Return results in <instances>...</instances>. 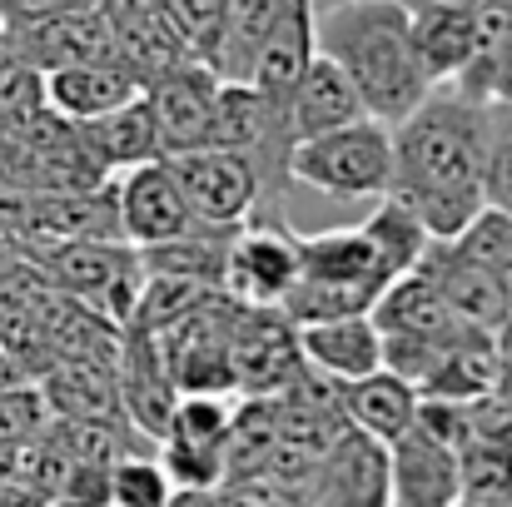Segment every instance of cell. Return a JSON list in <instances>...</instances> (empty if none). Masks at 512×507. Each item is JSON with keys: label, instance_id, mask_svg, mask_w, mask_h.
I'll return each mask as SVG.
<instances>
[{"label": "cell", "instance_id": "obj_1", "mask_svg": "<svg viewBox=\"0 0 512 507\" xmlns=\"http://www.w3.org/2000/svg\"><path fill=\"white\" fill-rule=\"evenodd\" d=\"M488 135L493 110L483 100L458 95L453 85L428 90L393 125V179L388 194L408 204L433 239H453L488 199Z\"/></svg>", "mask_w": 512, "mask_h": 507}, {"label": "cell", "instance_id": "obj_2", "mask_svg": "<svg viewBox=\"0 0 512 507\" xmlns=\"http://www.w3.org/2000/svg\"><path fill=\"white\" fill-rule=\"evenodd\" d=\"M314 45L334 55L358 85L373 120L398 125L433 85L413 50V20L403 0H339L314 5Z\"/></svg>", "mask_w": 512, "mask_h": 507}, {"label": "cell", "instance_id": "obj_3", "mask_svg": "<svg viewBox=\"0 0 512 507\" xmlns=\"http://www.w3.org/2000/svg\"><path fill=\"white\" fill-rule=\"evenodd\" d=\"M299 254H304V269H299L294 289L279 304L294 324L339 319V314H368L373 299L383 294V284L393 279V269L383 264V254L363 234V224L358 229L309 234V239L299 234Z\"/></svg>", "mask_w": 512, "mask_h": 507}, {"label": "cell", "instance_id": "obj_4", "mask_svg": "<svg viewBox=\"0 0 512 507\" xmlns=\"http://www.w3.org/2000/svg\"><path fill=\"white\" fill-rule=\"evenodd\" d=\"M289 179L329 199H378L393 179V125L363 115L339 130L309 135L289 155Z\"/></svg>", "mask_w": 512, "mask_h": 507}, {"label": "cell", "instance_id": "obj_5", "mask_svg": "<svg viewBox=\"0 0 512 507\" xmlns=\"http://www.w3.org/2000/svg\"><path fill=\"white\" fill-rule=\"evenodd\" d=\"M299 269H304V254H299V234L284 224V209L259 204L229 239L219 289L239 304H284Z\"/></svg>", "mask_w": 512, "mask_h": 507}, {"label": "cell", "instance_id": "obj_6", "mask_svg": "<svg viewBox=\"0 0 512 507\" xmlns=\"http://www.w3.org/2000/svg\"><path fill=\"white\" fill-rule=\"evenodd\" d=\"M174 165V179L189 199V214L199 224H219V229H234L244 224L259 204H264V184L254 165L234 150H219V145H199V150H184V155H165Z\"/></svg>", "mask_w": 512, "mask_h": 507}, {"label": "cell", "instance_id": "obj_7", "mask_svg": "<svg viewBox=\"0 0 512 507\" xmlns=\"http://www.w3.org/2000/svg\"><path fill=\"white\" fill-rule=\"evenodd\" d=\"M15 40V50L45 75L60 65H80V60H110L115 55V20L105 0H80L70 10H55L45 20L15 25L5 30Z\"/></svg>", "mask_w": 512, "mask_h": 507}, {"label": "cell", "instance_id": "obj_8", "mask_svg": "<svg viewBox=\"0 0 512 507\" xmlns=\"http://www.w3.org/2000/svg\"><path fill=\"white\" fill-rule=\"evenodd\" d=\"M304 503H388V443H378L373 433L343 423L329 438V448L319 453L314 473H309Z\"/></svg>", "mask_w": 512, "mask_h": 507}, {"label": "cell", "instance_id": "obj_9", "mask_svg": "<svg viewBox=\"0 0 512 507\" xmlns=\"http://www.w3.org/2000/svg\"><path fill=\"white\" fill-rule=\"evenodd\" d=\"M115 204H120V229H125V239H130L135 249L174 239V234H184V229L199 224V219L189 214V199H184V189H179V179H174V165L165 155L120 169V179H115Z\"/></svg>", "mask_w": 512, "mask_h": 507}, {"label": "cell", "instance_id": "obj_10", "mask_svg": "<svg viewBox=\"0 0 512 507\" xmlns=\"http://www.w3.org/2000/svg\"><path fill=\"white\" fill-rule=\"evenodd\" d=\"M214 95H219V75L204 60H189V65H179V70L145 85L155 135H160V155H184V150L209 145Z\"/></svg>", "mask_w": 512, "mask_h": 507}, {"label": "cell", "instance_id": "obj_11", "mask_svg": "<svg viewBox=\"0 0 512 507\" xmlns=\"http://www.w3.org/2000/svg\"><path fill=\"white\" fill-rule=\"evenodd\" d=\"M388 503L453 507L458 503V448L438 443L418 423L388 443Z\"/></svg>", "mask_w": 512, "mask_h": 507}, {"label": "cell", "instance_id": "obj_12", "mask_svg": "<svg viewBox=\"0 0 512 507\" xmlns=\"http://www.w3.org/2000/svg\"><path fill=\"white\" fill-rule=\"evenodd\" d=\"M418 269L438 284V294L448 299V309H453L468 329L493 334V329L512 314V289L508 284H503L498 274H488L483 264H473L468 254H458L448 239H433Z\"/></svg>", "mask_w": 512, "mask_h": 507}, {"label": "cell", "instance_id": "obj_13", "mask_svg": "<svg viewBox=\"0 0 512 507\" xmlns=\"http://www.w3.org/2000/svg\"><path fill=\"white\" fill-rule=\"evenodd\" d=\"M120 398H125V418L160 443V433L170 428V413L179 403V383H174L170 363H165V348L160 334H145V329H125V348H120Z\"/></svg>", "mask_w": 512, "mask_h": 507}, {"label": "cell", "instance_id": "obj_14", "mask_svg": "<svg viewBox=\"0 0 512 507\" xmlns=\"http://www.w3.org/2000/svg\"><path fill=\"white\" fill-rule=\"evenodd\" d=\"M373 324L378 334H413V338H438V343H453V338L473 334L453 309L448 299L438 294V284L423 274V269H408V274H393L383 284V294L373 299Z\"/></svg>", "mask_w": 512, "mask_h": 507}, {"label": "cell", "instance_id": "obj_15", "mask_svg": "<svg viewBox=\"0 0 512 507\" xmlns=\"http://www.w3.org/2000/svg\"><path fill=\"white\" fill-rule=\"evenodd\" d=\"M145 85L130 65H120L115 55L110 60H80V65H60V70H45V105L60 110L65 120H100L110 115L115 105L135 100Z\"/></svg>", "mask_w": 512, "mask_h": 507}, {"label": "cell", "instance_id": "obj_16", "mask_svg": "<svg viewBox=\"0 0 512 507\" xmlns=\"http://www.w3.org/2000/svg\"><path fill=\"white\" fill-rule=\"evenodd\" d=\"M299 353L314 373L348 383L373 368H383V334L373 314H339V319H314L299 324Z\"/></svg>", "mask_w": 512, "mask_h": 507}, {"label": "cell", "instance_id": "obj_17", "mask_svg": "<svg viewBox=\"0 0 512 507\" xmlns=\"http://www.w3.org/2000/svg\"><path fill=\"white\" fill-rule=\"evenodd\" d=\"M368 105L358 95V85L348 80L334 55L314 50V60L304 65L294 95H289V125H294V145L309 140V135H324V130H339L348 120H363Z\"/></svg>", "mask_w": 512, "mask_h": 507}, {"label": "cell", "instance_id": "obj_18", "mask_svg": "<svg viewBox=\"0 0 512 507\" xmlns=\"http://www.w3.org/2000/svg\"><path fill=\"white\" fill-rule=\"evenodd\" d=\"M50 418H125L120 398V368L95 358H60L40 378Z\"/></svg>", "mask_w": 512, "mask_h": 507}, {"label": "cell", "instance_id": "obj_19", "mask_svg": "<svg viewBox=\"0 0 512 507\" xmlns=\"http://www.w3.org/2000/svg\"><path fill=\"white\" fill-rule=\"evenodd\" d=\"M339 398H343V413H348L353 428L373 433L378 443H393L398 433L413 428L423 393H418L408 378H398L393 368H373V373H363V378L339 383Z\"/></svg>", "mask_w": 512, "mask_h": 507}, {"label": "cell", "instance_id": "obj_20", "mask_svg": "<svg viewBox=\"0 0 512 507\" xmlns=\"http://www.w3.org/2000/svg\"><path fill=\"white\" fill-rule=\"evenodd\" d=\"M314 50H319V45H314V0H304V5H294V10L274 25V35L259 45L254 70H249V85H259L269 100H279V105L289 110V95H294L304 65L314 60Z\"/></svg>", "mask_w": 512, "mask_h": 507}, {"label": "cell", "instance_id": "obj_21", "mask_svg": "<svg viewBox=\"0 0 512 507\" xmlns=\"http://www.w3.org/2000/svg\"><path fill=\"white\" fill-rule=\"evenodd\" d=\"M413 20V50L428 75V85H453L473 55V10H448V5H423L408 10Z\"/></svg>", "mask_w": 512, "mask_h": 507}, {"label": "cell", "instance_id": "obj_22", "mask_svg": "<svg viewBox=\"0 0 512 507\" xmlns=\"http://www.w3.org/2000/svg\"><path fill=\"white\" fill-rule=\"evenodd\" d=\"M80 130H85L90 155L110 169V174H120V169H130V165H140V160H155V155H160V135H155V115H150L145 90H140L135 100L115 105L110 115L85 120Z\"/></svg>", "mask_w": 512, "mask_h": 507}, {"label": "cell", "instance_id": "obj_23", "mask_svg": "<svg viewBox=\"0 0 512 507\" xmlns=\"http://www.w3.org/2000/svg\"><path fill=\"white\" fill-rule=\"evenodd\" d=\"M304 0H229V20H224V40L214 55V75L219 80H249L259 45L274 35V25Z\"/></svg>", "mask_w": 512, "mask_h": 507}, {"label": "cell", "instance_id": "obj_24", "mask_svg": "<svg viewBox=\"0 0 512 507\" xmlns=\"http://www.w3.org/2000/svg\"><path fill=\"white\" fill-rule=\"evenodd\" d=\"M498 378H503V368H498V348H493V334L473 329V334L453 338V343L443 348V363H438V373H433V383H428L423 393H438V398L473 403V398L493 393V388H498Z\"/></svg>", "mask_w": 512, "mask_h": 507}, {"label": "cell", "instance_id": "obj_25", "mask_svg": "<svg viewBox=\"0 0 512 507\" xmlns=\"http://www.w3.org/2000/svg\"><path fill=\"white\" fill-rule=\"evenodd\" d=\"M363 234L373 239V249L383 254V264H388L393 274L418 269L423 254H428V244H433V234L423 229V219H418L408 204H398L393 194H378V209L363 219Z\"/></svg>", "mask_w": 512, "mask_h": 507}, {"label": "cell", "instance_id": "obj_26", "mask_svg": "<svg viewBox=\"0 0 512 507\" xmlns=\"http://www.w3.org/2000/svg\"><path fill=\"white\" fill-rule=\"evenodd\" d=\"M458 503H512V443L468 438L458 448Z\"/></svg>", "mask_w": 512, "mask_h": 507}, {"label": "cell", "instance_id": "obj_27", "mask_svg": "<svg viewBox=\"0 0 512 507\" xmlns=\"http://www.w3.org/2000/svg\"><path fill=\"white\" fill-rule=\"evenodd\" d=\"M448 244H453L458 254H468L473 264H483L488 274H498L512 289V209L483 204Z\"/></svg>", "mask_w": 512, "mask_h": 507}, {"label": "cell", "instance_id": "obj_28", "mask_svg": "<svg viewBox=\"0 0 512 507\" xmlns=\"http://www.w3.org/2000/svg\"><path fill=\"white\" fill-rule=\"evenodd\" d=\"M110 503L115 507H165L174 503V483L160 453H125L110 463Z\"/></svg>", "mask_w": 512, "mask_h": 507}, {"label": "cell", "instance_id": "obj_29", "mask_svg": "<svg viewBox=\"0 0 512 507\" xmlns=\"http://www.w3.org/2000/svg\"><path fill=\"white\" fill-rule=\"evenodd\" d=\"M165 15L184 35V45L194 50V60H204L214 70V55H219V40H224V20H229V0H165Z\"/></svg>", "mask_w": 512, "mask_h": 507}, {"label": "cell", "instance_id": "obj_30", "mask_svg": "<svg viewBox=\"0 0 512 507\" xmlns=\"http://www.w3.org/2000/svg\"><path fill=\"white\" fill-rule=\"evenodd\" d=\"M45 423H50V408H45V393H40L35 378L0 388V453H5V448H20V443H30V438H40Z\"/></svg>", "mask_w": 512, "mask_h": 507}, {"label": "cell", "instance_id": "obj_31", "mask_svg": "<svg viewBox=\"0 0 512 507\" xmlns=\"http://www.w3.org/2000/svg\"><path fill=\"white\" fill-rule=\"evenodd\" d=\"M443 348L438 338H413V334H383V368H393L398 378H408L418 393L433 383L438 363H443Z\"/></svg>", "mask_w": 512, "mask_h": 507}, {"label": "cell", "instance_id": "obj_32", "mask_svg": "<svg viewBox=\"0 0 512 507\" xmlns=\"http://www.w3.org/2000/svg\"><path fill=\"white\" fill-rule=\"evenodd\" d=\"M493 110V135H488V169H483V199L512 209V105H488Z\"/></svg>", "mask_w": 512, "mask_h": 507}, {"label": "cell", "instance_id": "obj_33", "mask_svg": "<svg viewBox=\"0 0 512 507\" xmlns=\"http://www.w3.org/2000/svg\"><path fill=\"white\" fill-rule=\"evenodd\" d=\"M70 5H80V0H0V20H5V30H15V25L45 20L55 10H70Z\"/></svg>", "mask_w": 512, "mask_h": 507}, {"label": "cell", "instance_id": "obj_34", "mask_svg": "<svg viewBox=\"0 0 512 507\" xmlns=\"http://www.w3.org/2000/svg\"><path fill=\"white\" fill-rule=\"evenodd\" d=\"M488 105H512V35L503 40V50L493 55V70H488Z\"/></svg>", "mask_w": 512, "mask_h": 507}, {"label": "cell", "instance_id": "obj_35", "mask_svg": "<svg viewBox=\"0 0 512 507\" xmlns=\"http://www.w3.org/2000/svg\"><path fill=\"white\" fill-rule=\"evenodd\" d=\"M10 383H25V368L10 358V348L0 343V388H10Z\"/></svg>", "mask_w": 512, "mask_h": 507}, {"label": "cell", "instance_id": "obj_36", "mask_svg": "<svg viewBox=\"0 0 512 507\" xmlns=\"http://www.w3.org/2000/svg\"><path fill=\"white\" fill-rule=\"evenodd\" d=\"M408 10H423V5H448V10H473L478 0H403Z\"/></svg>", "mask_w": 512, "mask_h": 507}, {"label": "cell", "instance_id": "obj_37", "mask_svg": "<svg viewBox=\"0 0 512 507\" xmlns=\"http://www.w3.org/2000/svg\"><path fill=\"white\" fill-rule=\"evenodd\" d=\"M314 5H339V0H314Z\"/></svg>", "mask_w": 512, "mask_h": 507}, {"label": "cell", "instance_id": "obj_38", "mask_svg": "<svg viewBox=\"0 0 512 507\" xmlns=\"http://www.w3.org/2000/svg\"><path fill=\"white\" fill-rule=\"evenodd\" d=\"M0 40H5V20H0Z\"/></svg>", "mask_w": 512, "mask_h": 507}]
</instances>
